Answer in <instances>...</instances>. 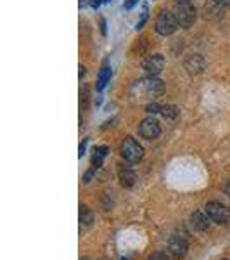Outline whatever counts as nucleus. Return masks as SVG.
I'll list each match as a JSON object with an SVG mask.
<instances>
[{"mask_svg": "<svg viewBox=\"0 0 230 260\" xmlns=\"http://www.w3.org/2000/svg\"><path fill=\"white\" fill-rule=\"evenodd\" d=\"M163 92H165V83L156 77H147L133 83L130 89V95L137 98L139 101H149L154 98H160Z\"/></svg>", "mask_w": 230, "mask_h": 260, "instance_id": "1", "label": "nucleus"}, {"mask_svg": "<svg viewBox=\"0 0 230 260\" xmlns=\"http://www.w3.org/2000/svg\"><path fill=\"white\" fill-rule=\"evenodd\" d=\"M173 14L180 28H190L196 23V18H198V12H196L192 0H177L173 7Z\"/></svg>", "mask_w": 230, "mask_h": 260, "instance_id": "2", "label": "nucleus"}, {"mask_svg": "<svg viewBox=\"0 0 230 260\" xmlns=\"http://www.w3.org/2000/svg\"><path fill=\"white\" fill-rule=\"evenodd\" d=\"M154 28H156V33L161 37H170L173 35L175 31H177L178 28V21L175 18L173 12L170 11H161L160 16L156 18V24H154Z\"/></svg>", "mask_w": 230, "mask_h": 260, "instance_id": "3", "label": "nucleus"}, {"mask_svg": "<svg viewBox=\"0 0 230 260\" xmlns=\"http://www.w3.org/2000/svg\"><path fill=\"white\" fill-rule=\"evenodd\" d=\"M121 156L128 163H139L142 160V156H144V148L133 137L128 136L121 142Z\"/></svg>", "mask_w": 230, "mask_h": 260, "instance_id": "4", "label": "nucleus"}, {"mask_svg": "<svg viewBox=\"0 0 230 260\" xmlns=\"http://www.w3.org/2000/svg\"><path fill=\"white\" fill-rule=\"evenodd\" d=\"M204 212L208 213V217L215 222V224H228L230 222V210L225 205L218 203V201H210L204 207Z\"/></svg>", "mask_w": 230, "mask_h": 260, "instance_id": "5", "label": "nucleus"}, {"mask_svg": "<svg viewBox=\"0 0 230 260\" xmlns=\"http://www.w3.org/2000/svg\"><path fill=\"white\" fill-rule=\"evenodd\" d=\"M139 134L142 139H147V141H152V139H158L161 134V127H160V121L152 116L149 118H144L140 121L139 125Z\"/></svg>", "mask_w": 230, "mask_h": 260, "instance_id": "6", "label": "nucleus"}, {"mask_svg": "<svg viewBox=\"0 0 230 260\" xmlns=\"http://www.w3.org/2000/svg\"><path fill=\"white\" fill-rule=\"evenodd\" d=\"M142 68L147 73V77H158L161 73L163 68H165V57L161 54H152V56H147L142 62Z\"/></svg>", "mask_w": 230, "mask_h": 260, "instance_id": "7", "label": "nucleus"}, {"mask_svg": "<svg viewBox=\"0 0 230 260\" xmlns=\"http://www.w3.org/2000/svg\"><path fill=\"white\" fill-rule=\"evenodd\" d=\"M187 248H189V245H187V240L183 236H178V234H173V236L170 238L168 241V251L170 255L173 258H182L183 255L187 253Z\"/></svg>", "mask_w": 230, "mask_h": 260, "instance_id": "8", "label": "nucleus"}, {"mask_svg": "<svg viewBox=\"0 0 230 260\" xmlns=\"http://www.w3.org/2000/svg\"><path fill=\"white\" fill-rule=\"evenodd\" d=\"M183 66H185L187 73H189L190 77H196V75L203 73L204 66H206V61H204V57L199 56V54H192V56H189L185 59Z\"/></svg>", "mask_w": 230, "mask_h": 260, "instance_id": "9", "label": "nucleus"}, {"mask_svg": "<svg viewBox=\"0 0 230 260\" xmlns=\"http://www.w3.org/2000/svg\"><path fill=\"white\" fill-rule=\"evenodd\" d=\"M210 217H208L206 212H194L190 217V222H192V228L198 229V231H206L210 228Z\"/></svg>", "mask_w": 230, "mask_h": 260, "instance_id": "10", "label": "nucleus"}, {"mask_svg": "<svg viewBox=\"0 0 230 260\" xmlns=\"http://www.w3.org/2000/svg\"><path fill=\"white\" fill-rule=\"evenodd\" d=\"M118 177H120V182H121V186H123V187H132L133 184H135V180H137L135 172L127 169V167H120Z\"/></svg>", "mask_w": 230, "mask_h": 260, "instance_id": "11", "label": "nucleus"}, {"mask_svg": "<svg viewBox=\"0 0 230 260\" xmlns=\"http://www.w3.org/2000/svg\"><path fill=\"white\" fill-rule=\"evenodd\" d=\"M111 78V68L107 66V62H104V66L100 68L99 71V77H97V90H104V87L107 85V82H109Z\"/></svg>", "mask_w": 230, "mask_h": 260, "instance_id": "12", "label": "nucleus"}, {"mask_svg": "<svg viewBox=\"0 0 230 260\" xmlns=\"http://www.w3.org/2000/svg\"><path fill=\"white\" fill-rule=\"evenodd\" d=\"M107 149L106 146H99V148L94 149V154H92V167H95V169H99L100 165H102V160L106 158L107 154Z\"/></svg>", "mask_w": 230, "mask_h": 260, "instance_id": "13", "label": "nucleus"}, {"mask_svg": "<svg viewBox=\"0 0 230 260\" xmlns=\"http://www.w3.org/2000/svg\"><path fill=\"white\" fill-rule=\"evenodd\" d=\"M80 222L82 225H90L92 222H94V215H92V212L89 210L87 207H80Z\"/></svg>", "mask_w": 230, "mask_h": 260, "instance_id": "14", "label": "nucleus"}, {"mask_svg": "<svg viewBox=\"0 0 230 260\" xmlns=\"http://www.w3.org/2000/svg\"><path fill=\"white\" fill-rule=\"evenodd\" d=\"M161 113H163V116H165V118L173 120V118H177V116H178V108L177 106H163Z\"/></svg>", "mask_w": 230, "mask_h": 260, "instance_id": "15", "label": "nucleus"}, {"mask_svg": "<svg viewBox=\"0 0 230 260\" xmlns=\"http://www.w3.org/2000/svg\"><path fill=\"white\" fill-rule=\"evenodd\" d=\"M161 108L163 106H160V104L152 103V104H147V106H145V111H147L149 115H156V113H161Z\"/></svg>", "mask_w": 230, "mask_h": 260, "instance_id": "16", "label": "nucleus"}, {"mask_svg": "<svg viewBox=\"0 0 230 260\" xmlns=\"http://www.w3.org/2000/svg\"><path fill=\"white\" fill-rule=\"evenodd\" d=\"M149 260H168V258H166V255L163 253V251H156V253L150 255Z\"/></svg>", "mask_w": 230, "mask_h": 260, "instance_id": "17", "label": "nucleus"}, {"mask_svg": "<svg viewBox=\"0 0 230 260\" xmlns=\"http://www.w3.org/2000/svg\"><path fill=\"white\" fill-rule=\"evenodd\" d=\"M145 21H147V11H144V14H142V18H140V21L137 23V30H140L142 26L145 24Z\"/></svg>", "mask_w": 230, "mask_h": 260, "instance_id": "18", "label": "nucleus"}, {"mask_svg": "<svg viewBox=\"0 0 230 260\" xmlns=\"http://www.w3.org/2000/svg\"><path fill=\"white\" fill-rule=\"evenodd\" d=\"M137 2H139V0H127V2H125V6H123V7H125V9H132V7L135 6Z\"/></svg>", "mask_w": 230, "mask_h": 260, "instance_id": "19", "label": "nucleus"}, {"mask_svg": "<svg viewBox=\"0 0 230 260\" xmlns=\"http://www.w3.org/2000/svg\"><path fill=\"white\" fill-rule=\"evenodd\" d=\"M85 148H87V139H83V142L80 144V156H83V153H85Z\"/></svg>", "mask_w": 230, "mask_h": 260, "instance_id": "20", "label": "nucleus"}, {"mask_svg": "<svg viewBox=\"0 0 230 260\" xmlns=\"http://www.w3.org/2000/svg\"><path fill=\"white\" fill-rule=\"evenodd\" d=\"M216 4H220V6H230V0H215Z\"/></svg>", "mask_w": 230, "mask_h": 260, "instance_id": "21", "label": "nucleus"}, {"mask_svg": "<svg viewBox=\"0 0 230 260\" xmlns=\"http://www.w3.org/2000/svg\"><path fill=\"white\" fill-rule=\"evenodd\" d=\"M100 30H102V33L106 35V23H104V19H100Z\"/></svg>", "mask_w": 230, "mask_h": 260, "instance_id": "22", "label": "nucleus"}, {"mask_svg": "<svg viewBox=\"0 0 230 260\" xmlns=\"http://www.w3.org/2000/svg\"><path fill=\"white\" fill-rule=\"evenodd\" d=\"M83 75H85V68H83V66H80V77H83Z\"/></svg>", "mask_w": 230, "mask_h": 260, "instance_id": "23", "label": "nucleus"}, {"mask_svg": "<svg viewBox=\"0 0 230 260\" xmlns=\"http://www.w3.org/2000/svg\"><path fill=\"white\" fill-rule=\"evenodd\" d=\"M121 260H128V258H121Z\"/></svg>", "mask_w": 230, "mask_h": 260, "instance_id": "24", "label": "nucleus"}, {"mask_svg": "<svg viewBox=\"0 0 230 260\" xmlns=\"http://www.w3.org/2000/svg\"><path fill=\"white\" fill-rule=\"evenodd\" d=\"M223 260H227V258H223Z\"/></svg>", "mask_w": 230, "mask_h": 260, "instance_id": "25", "label": "nucleus"}, {"mask_svg": "<svg viewBox=\"0 0 230 260\" xmlns=\"http://www.w3.org/2000/svg\"><path fill=\"white\" fill-rule=\"evenodd\" d=\"M82 260H83V258H82Z\"/></svg>", "mask_w": 230, "mask_h": 260, "instance_id": "26", "label": "nucleus"}]
</instances>
